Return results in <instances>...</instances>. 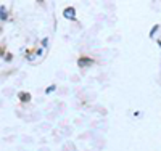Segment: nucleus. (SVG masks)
Masks as SVG:
<instances>
[{
  "label": "nucleus",
  "mask_w": 161,
  "mask_h": 151,
  "mask_svg": "<svg viewBox=\"0 0 161 151\" xmlns=\"http://www.w3.org/2000/svg\"><path fill=\"white\" fill-rule=\"evenodd\" d=\"M63 15L68 18V19H76V10H74L73 7H69V8H66V10L63 11Z\"/></svg>",
  "instance_id": "1"
},
{
  "label": "nucleus",
  "mask_w": 161,
  "mask_h": 151,
  "mask_svg": "<svg viewBox=\"0 0 161 151\" xmlns=\"http://www.w3.org/2000/svg\"><path fill=\"white\" fill-rule=\"evenodd\" d=\"M93 63V60H90V58H80L79 61H77V64L82 67V66H90Z\"/></svg>",
  "instance_id": "2"
},
{
  "label": "nucleus",
  "mask_w": 161,
  "mask_h": 151,
  "mask_svg": "<svg viewBox=\"0 0 161 151\" xmlns=\"http://www.w3.org/2000/svg\"><path fill=\"white\" fill-rule=\"evenodd\" d=\"M0 19H2V21H5V19H7V11H5V8H3V7L0 8Z\"/></svg>",
  "instance_id": "3"
},
{
  "label": "nucleus",
  "mask_w": 161,
  "mask_h": 151,
  "mask_svg": "<svg viewBox=\"0 0 161 151\" xmlns=\"http://www.w3.org/2000/svg\"><path fill=\"white\" fill-rule=\"evenodd\" d=\"M21 100H23V101L31 100V95H28V93H21Z\"/></svg>",
  "instance_id": "4"
}]
</instances>
